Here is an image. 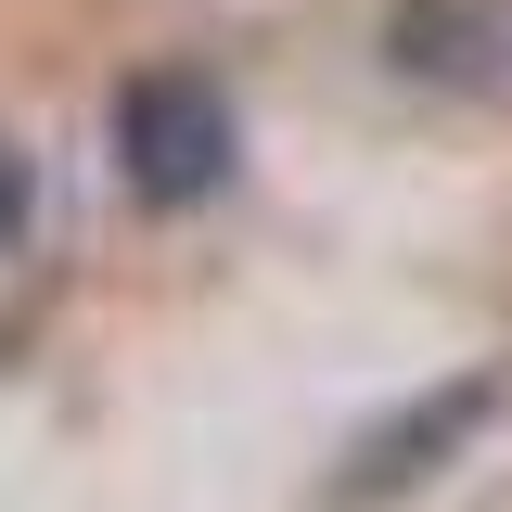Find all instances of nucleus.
Masks as SVG:
<instances>
[{
	"label": "nucleus",
	"instance_id": "1",
	"mask_svg": "<svg viewBox=\"0 0 512 512\" xmlns=\"http://www.w3.org/2000/svg\"><path fill=\"white\" fill-rule=\"evenodd\" d=\"M116 154H128V192L141 205H205L231 180V103L205 64H141L116 90Z\"/></svg>",
	"mask_w": 512,
	"mask_h": 512
},
{
	"label": "nucleus",
	"instance_id": "2",
	"mask_svg": "<svg viewBox=\"0 0 512 512\" xmlns=\"http://www.w3.org/2000/svg\"><path fill=\"white\" fill-rule=\"evenodd\" d=\"M384 52L410 64V77H474V90H500L512 77V0H410V13L384 26Z\"/></svg>",
	"mask_w": 512,
	"mask_h": 512
},
{
	"label": "nucleus",
	"instance_id": "3",
	"mask_svg": "<svg viewBox=\"0 0 512 512\" xmlns=\"http://www.w3.org/2000/svg\"><path fill=\"white\" fill-rule=\"evenodd\" d=\"M487 410H500V372H474V384H448V397H423L410 423H384V436L346 461V500H397V487H423V474H436V448L474 436Z\"/></svg>",
	"mask_w": 512,
	"mask_h": 512
},
{
	"label": "nucleus",
	"instance_id": "4",
	"mask_svg": "<svg viewBox=\"0 0 512 512\" xmlns=\"http://www.w3.org/2000/svg\"><path fill=\"white\" fill-rule=\"evenodd\" d=\"M26 205H39V180H26V154H13V141H0V244H13V231H26Z\"/></svg>",
	"mask_w": 512,
	"mask_h": 512
}]
</instances>
